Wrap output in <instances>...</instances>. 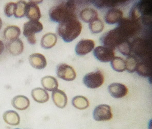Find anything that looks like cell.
<instances>
[{"instance_id": "obj_1", "label": "cell", "mask_w": 152, "mask_h": 129, "mask_svg": "<svg viewBox=\"0 0 152 129\" xmlns=\"http://www.w3.org/2000/svg\"><path fill=\"white\" fill-rule=\"evenodd\" d=\"M82 29V24L76 17H74L60 23L57 32L66 43H70L79 36Z\"/></svg>"}, {"instance_id": "obj_2", "label": "cell", "mask_w": 152, "mask_h": 129, "mask_svg": "<svg viewBox=\"0 0 152 129\" xmlns=\"http://www.w3.org/2000/svg\"><path fill=\"white\" fill-rule=\"evenodd\" d=\"M76 5L73 1L63 2L50 10L49 16L51 20L62 23L69 18L76 17Z\"/></svg>"}, {"instance_id": "obj_3", "label": "cell", "mask_w": 152, "mask_h": 129, "mask_svg": "<svg viewBox=\"0 0 152 129\" xmlns=\"http://www.w3.org/2000/svg\"><path fill=\"white\" fill-rule=\"evenodd\" d=\"M152 13V1H140L132 7L129 19L138 22L141 19L144 24L149 25V22L151 23Z\"/></svg>"}, {"instance_id": "obj_4", "label": "cell", "mask_w": 152, "mask_h": 129, "mask_svg": "<svg viewBox=\"0 0 152 129\" xmlns=\"http://www.w3.org/2000/svg\"><path fill=\"white\" fill-rule=\"evenodd\" d=\"M126 40H129V38L118 26L106 32L101 38V41L104 46L113 50Z\"/></svg>"}, {"instance_id": "obj_5", "label": "cell", "mask_w": 152, "mask_h": 129, "mask_svg": "<svg viewBox=\"0 0 152 129\" xmlns=\"http://www.w3.org/2000/svg\"><path fill=\"white\" fill-rule=\"evenodd\" d=\"M132 43V50L142 61H148L151 55L150 45L148 41L142 38H137L133 40Z\"/></svg>"}, {"instance_id": "obj_6", "label": "cell", "mask_w": 152, "mask_h": 129, "mask_svg": "<svg viewBox=\"0 0 152 129\" xmlns=\"http://www.w3.org/2000/svg\"><path fill=\"white\" fill-rule=\"evenodd\" d=\"M43 26L39 21L30 20L26 22L23 26V35L27 41L31 45L36 43L35 34L42 31Z\"/></svg>"}, {"instance_id": "obj_7", "label": "cell", "mask_w": 152, "mask_h": 129, "mask_svg": "<svg viewBox=\"0 0 152 129\" xmlns=\"http://www.w3.org/2000/svg\"><path fill=\"white\" fill-rule=\"evenodd\" d=\"M85 85L91 89L98 88L104 82V76L101 71H96L86 74L83 78Z\"/></svg>"}, {"instance_id": "obj_8", "label": "cell", "mask_w": 152, "mask_h": 129, "mask_svg": "<svg viewBox=\"0 0 152 129\" xmlns=\"http://www.w3.org/2000/svg\"><path fill=\"white\" fill-rule=\"evenodd\" d=\"M94 57L103 63L111 62L115 57L114 50L106 46H99L96 48L94 51Z\"/></svg>"}, {"instance_id": "obj_9", "label": "cell", "mask_w": 152, "mask_h": 129, "mask_svg": "<svg viewBox=\"0 0 152 129\" xmlns=\"http://www.w3.org/2000/svg\"><path fill=\"white\" fill-rule=\"evenodd\" d=\"M94 119L97 121H108L113 117L111 107L107 104H101L96 107L94 112Z\"/></svg>"}, {"instance_id": "obj_10", "label": "cell", "mask_w": 152, "mask_h": 129, "mask_svg": "<svg viewBox=\"0 0 152 129\" xmlns=\"http://www.w3.org/2000/svg\"><path fill=\"white\" fill-rule=\"evenodd\" d=\"M56 73L58 78L66 81H72L76 78L75 70L72 67L66 64H60L57 66Z\"/></svg>"}, {"instance_id": "obj_11", "label": "cell", "mask_w": 152, "mask_h": 129, "mask_svg": "<svg viewBox=\"0 0 152 129\" xmlns=\"http://www.w3.org/2000/svg\"><path fill=\"white\" fill-rule=\"evenodd\" d=\"M95 47L94 41L91 39H82L75 47V52L79 56H84L90 53Z\"/></svg>"}, {"instance_id": "obj_12", "label": "cell", "mask_w": 152, "mask_h": 129, "mask_svg": "<svg viewBox=\"0 0 152 129\" xmlns=\"http://www.w3.org/2000/svg\"><path fill=\"white\" fill-rule=\"evenodd\" d=\"M37 3L38 2L36 1L27 3L25 16L27 19L33 21H39L41 18V12Z\"/></svg>"}, {"instance_id": "obj_13", "label": "cell", "mask_w": 152, "mask_h": 129, "mask_svg": "<svg viewBox=\"0 0 152 129\" xmlns=\"http://www.w3.org/2000/svg\"><path fill=\"white\" fill-rule=\"evenodd\" d=\"M108 92L113 97L117 99L123 98L128 93V89L124 84L114 83L108 87Z\"/></svg>"}, {"instance_id": "obj_14", "label": "cell", "mask_w": 152, "mask_h": 129, "mask_svg": "<svg viewBox=\"0 0 152 129\" xmlns=\"http://www.w3.org/2000/svg\"><path fill=\"white\" fill-rule=\"evenodd\" d=\"M123 12L117 8H111L106 12L104 16L105 21L108 24L118 23L123 19Z\"/></svg>"}, {"instance_id": "obj_15", "label": "cell", "mask_w": 152, "mask_h": 129, "mask_svg": "<svg viewBox=\"0 0 152 129\" xmlns=\"http://www.w3.org/2000/svg\"><path fill=\"white\" fill-rule=\"evenodd\" d=\"M29 62L31 66L37 69H42L47 66L46 58L40 53H34L30 55Z\"/></svg>"}, {"instance_id": "obj_16", "label": "cell", "mask_w": 152, "mask_h": 129, "mask_svg": "<svg viewBox=\"0 0 152 129\" xmlns=\"http://www.w3.org/2000/svg\"><path fill=\"white\" fill-rule=\"evenodd\" d=\"M52 96L54 103L58 108H64L66 107L68 98L64 92L60 89H56L53 91Z\"/></svg>"}, {"instance_id": "obj_17", "label": "cell", "mask_w": 152, "mask_h": 129, "mask_svg": "<svg viewBox=\"0 0 152 129\" xmlns=\"http://www.w3.org/2000/svg\"><path fill=\"white\" fill-rule=\"evenodd\" d=\"M23 49V43L19 38L10 41L7 45V49L9 53L15 56L21 54Z\"/></svg>"}, {"instance_id": "obj_18", "label": "cell", "mask_w": 152, "mask_h": 129, "mask_svg": "<svg viewBox=\"0 0 152 129\" xmlns=\"http://www.w3.org/2000/svg\"><path fill=\"white\" fill-rule=\"evenodd\" d=\"M31 94L34 100L39 103L47 102L49 99V94L42 88H34L31 91Z\"/></svg>"}, {"instance_id": "obj_19", "label": "cell", "mask_w": 152, "mask_h": 129, "mask_svg": "<svg viewBox=\"0 0 152 129\" xmlns=\"http://www.w3.org/2000/svg\"><path fill=\"white\" fill-rule=\"evenodd\" d=\"M136 71L140 76L145 78L151 77L152 68L151 63L148 61H142L139 62Z\"/></svg>"}, {"instance_id": "obj_20", "label": "cell", "mask_w": 152, "mask_h": 129, "mask_svg": "<svg viewBox=\"0 0 152 129\" xmlns=\"http://www.w3.org/2000/svg\"><path fill=\"white\" fill-rule=\"evenodd\" d=\"M12 104L14 108L17 110H25L28 108L30 102L26 96H17L13 98Z\"/></svg>"}, {"instance_id": "obj_21", "label": "cell", "mask_w": 152, "mask_h": 129, "mask_svg": "<svg viewBox=\"0 0 152 129\" xmlns=\"http://www.w3.org/2000/svg\"><path fill=\"white\" fill-rule=\"evenodd\" d=\"M41 84L45 89L53 92L58 87V83L56 78L52 76H45L41 79Z\"/></svg>"}, {"instance_id": "obj_22", "label": "cell", "mask_w": 152, "mask_h": 129, "mask_svg": "<svg viewBox=\"0 0 152 129\" xmlns=\"http://www.w3.org/2000/svg\"><path fill=\"white\" fill-rule=\"evenodd\" d=\"M82 21L86 23H90L98 18V14L96 10L93 8H85L82 10L80 14Z\"/></svg>"}, {"instance_id": "obj_23", "label": "cell", "mask_w": 152, "mask_h": 129, "mask_svg": "<svg viewBox=\"0 0 152 129\" xmlns=\"http://www.w3.org/2000/svg\"><path fill=\"white\" fill-rule=\"evenodd\" d=\"M20 34L21 30L18 26H7L4 30V36L6 40L10 41L18 39Z\"/></svg>"}, {"instance_id": "obj_24", "label": "cell", "mask_w": 152, "mask_h": 129, "mask_svg": "<svg viewBox=\"0 0 152 129\" xmlns=\"http://www.w3.org/2000/svg\"><path fill=\"white\" fill-rule=\"evenodd\" d=\"M57 38L55 34L52 33L45 34L41 40V47L45 49H51L57 43Z\"/></svg>"}, {"instance_id": "obj_25", "label": "cell", "mask_w": 152, "mask_h": 129, "mask_svg": "<svg viewBox=\"0 0 152 129\" xmlns=\"http://www.w3.org/2000/svg\"><path fill=\"white\" fill-rule=\"evenodd\" d=\"M3 119L6 123L11 125H17L20 123V116L16 111H8L3 114Z\"/></svg>"}, {"instance_id": "obj_26", "label": "cell", "mask_w": 152, "mask_h": 129, "mask_svg": "<svg viewBox=\"0 0 152 129\" xmlns=\"http://www.w3.org/2000/svg\"><path fill=\"white\" fill-rule=\"evenodd\" d=\"M72 105L78 110H85L89 106L88 99L84 96H77L73 98Z\"/></svg>"}, {"instance_id": "obj_27", "label": "cell", "mask_w": 152, "mask_h": 129, "mask_svg": "<svg viewBox=\"0 0 152 129\" xmlns=\"http://www.w3.org/2000/svg\"><path fill=\"white\" fill-rule=\"evenodd\" d=\"M110 64L112 68L118 73H122L126 70L125 61L120 57H115L111 61Z\"/></svg>"}, {"instance_id": "obj_28", "label": "cell", "mask_w": 152, "mask_h": 129, "mask_svg": "<svg viewBox=\"0 0 152 129\" xmlns=\"http://www.w3.org/2000/svg\"><path fill=\"white\" fill-rule=\"evenodd\" d=\"M126 2L125 1H94V3L98 8H103L113 7Z\"/></svg>"}, {"instance_id": "obj_29", "label": "cell", "mask_w": 152, "mask_h": 129, "mask_svg": "<svg viewBox=\"0 0 152 129\" xmlns=\"http://www.w3.org/2000/svg\"><path fill=\"white\" fill-rule=\"evenodd\" d=\"M139 62L138 59L135 55L129 56L125 61L126 69L129 73H134L136 70Z\"/></svg>"}, {"instance_id": "obj_30", "label": "cell", "mask_w": 152, "mask_h": 129, "mask_svg": "<svg viewBox=\"0 0 152 129\" xmlns=\"http://www.w3.org/2000/svg\"><path fill=\"white\" fill-rule=\"evenodd\" d=\"M89 26L92 34L99 33L102 32L104 28L103 22L99 18L89 23Z\"/></svg>"}, {"instance_id": "obj_31", "label": "cell", "mask_w": 152, "mask_h": 129, "mask_svg": "<svg viewBox=\"0 0 152 129\" xmlns=\"http://www.w3.org/2000/svg\"><path fill=\"white\" fill-rule=\"evenodd\" d=\"M117 48L119 52L125 56H130L132 52V43L129 40H126L120 43Z\"/></svg>"}, {"instance_id": "obj_32", "label": "cell", "mask_w": 152, "mask_h": 129, "mask_svg": "<svg viewBox=\"0 0 152 129\" xmlns=\"http://www.w3.org/2000/svg\"><path fill=\"white\" fill-rule=\"evenodd\" d=\"M26 4V2L23 1H20L17 3V9L14 14L16 18H22L25 16Z\"/></svg>"}, {"instance_id": "obj_33", "label": "cell", "mask_w": 152, "mask_h": 129, "mask_svg": "<svg viewBox=\"0 0 152 129\" xmlns=\"http://www.w3.org/2000/svg\"><path fill=\"white\" fill-rule=\"evenodd\" d=\"M17 9V3L10 2L6 4L4 8V12L7 17H10L15 14Z\"/></svg>"}, {"instance_id": "obj_34", "label": "cell", "mask_w": 152, "mask_h": 129, "mask_svg": "<svg viewBox=\"0 0 152 129\" xmlns=\"http://www.w3.org/2000/svg\"><path fill=\"white\" fill-rule=\"evenodd\" d=\"M4 43L1 40H0V55L2 54L4 51Z\"/></svg>"}, {"instance_id": "obj_35", "label": "cell", "mask_w": 152, "mask_h": 129, "mask_svg": "<svg viewBox=\"0 0 152 129\" xmlns=\"http://www.w3.org/2000/svg\"><path fill=\"white\" fill-rule=\"evenodd\" d=\"M2 20L0 18V29L2 28Z\"/></svg>"}, {"instance_id": "obj_36", "label": "cell", "mask_w": 152, "mask_h": 129, "mask_svg": "<svg viewBox=\"0 0 152 129\" xmlns=\"http://www.w3.org/2000/svg\"></svg>"}]
</instances>
